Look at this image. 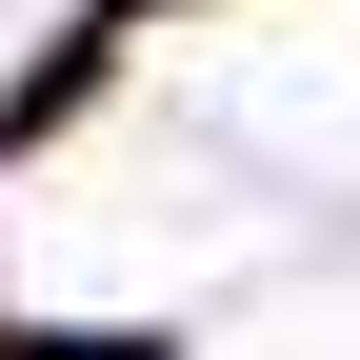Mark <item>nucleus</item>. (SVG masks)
<instances>
[{
  "label": "nucleus",
  "instance_id": "nucleus-1",
  "mask_svg": "<svg viewBox=\"0 0 360 360\" xmlns=\"http://www.w3.org/2000/svg\"><path fill=\"white\" fill-rule=\"evenodd\" d=\"M80 101H101V40H40V60H20V101H0V141H60Z\"/></svg>",
  "mask_w": 360,
  "mask_h": 360
},
{
  "label": "nucleus",
  "instance_id": "nucleus-2",
  "mask_svg": "<svg viewBox=\"0 0 360 360\" xmlns=\"http://www.w3.org/2000/svg\"><path fill=\"white\" fill-rule=\"evenodd\" d=\"M120 20H141V0H120Z\"/></svg>",
  "mask_w": 360,
  "mask_h": 360
}]
</instances>
